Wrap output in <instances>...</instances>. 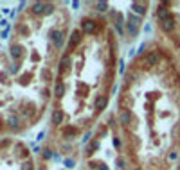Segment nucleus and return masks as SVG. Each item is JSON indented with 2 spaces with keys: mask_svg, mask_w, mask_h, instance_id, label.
I'll list each match as a JSON object with an SVG mask.
<instances>
[{
  "mask_svg": "<svg viewBox=\"0 0 180 170\" xmlns=\"http://www.w3.org/2000/svg\"><path fill=\"white\" fill-rule=\"evenodd\" d=\"M159 29L162 31V32H166V34L173 32V31L177 29V18H175L173 15H169L168 18L160 20V22H159Z\"/></svg>",
  "mask_w": 180,
  "mask_h": 170,
  "instance_id": "obj_1",
  "label": "nucleus"
},
{
  "mask_svg": "<svg viewBox=\"0 0 180 170\" xmlns=\"http://www.w3.org/2000/svg\"><path fill=\"white\" fill-rule=\"evenodd\" d=\"M106 106H108V95H99L96 98V104H94L96 113H101L103 109H106Z\"/></svg>",
  "mask_w": 180,
  "mask_h": 170,
  "instance_id": "obj_2",
  "label": "nucleus"
},
{
  "mask_svg": "<svg viewBox=\"0 0 180 170\" xmlns=\"http://www.w3.org/2000/svg\"><path fill=\"white\" fill-rule=\"evenodd\" d=\"M146 7H148V5H146L144 2H133V4H132V9H133L135 13H139V15H146Z\"/></svg>",
  "mask_w": 180,
  "mask_h": 170,
  "instance_id": "obj_3",
  "label": "nucleus"
},
{
  "mask_svg": "<svg viewBox=\"0 0 180 170\" xmlns=\"http://www.w3.org/2000/svg\"><path fill=\"white\" fill-rule=\"evenodd\" d=\"M47 7V4H43V2H34L33 5H31V11L34 13V15H40V13H45L43 9Z\"/></svg>",
  "mask_w": 180,
  "mask_h": 170,
  "instance_id": "obj_4",
  "label": "nucleus"
},
{
  "mask_svg": "<svg viewBox=\"0 0 180 170\" xmlns=\"http://www.w3.org/2000/svg\"><path fill=\"white\" fill-rule=\"evenodd\" d=\"M61 120H63V111L61 109H54V113H52V124L54 125H60Z\"/></svg>",
  "mask_w": 180,
  "mask_h": 170,
  "instance_id": "obj_5",
  "label": "nucleus"
},
{
  "mask_svg": "<svg viewBox=\"0 0 180 170\" xmlns=\"http://www.w3.org/2000/svg\"><path fill=\"white\" fill-rule=\"evenodd\" d=\"M7 124H9V127H16V125H18V116H13V115H11V116L7 118Z\"/></svg>",
  "mask_w": 180,
  "mask_h": 170,
  "instance_id": "obj_6",
  "label": "nucleus"
},
{
  "mask_svg": "<svg viewBox=\"0 0 180 170\" xmlns=\"http://www.w3.org/2000/svg\"><path fill=\"white\" fill-rule=\"evenodd\" d=\"M96 7H97V11H106V9H108V4H104V2H97V4H96Z\"/></svg>",
  "mask_w": 180,
  "mask_h": 170,
  "instance_id": "obj_7",
  "label": "nucleus"
},
{
  "mask_svg": "<svg viewBox=\"0 0 180 170\" xmlns=\"http://www.w3.org/2000/svg\"><path fill=\"white\" fill-rule=\"evenodd\" d=\"M52 154H51V151H43V158H51Z\"/></svg>",
  "mask_w": 180,
  "mask_h": 170,
  "instance_id": "obj_8",
  "label": "nucleus"
},
{
  "mask_svg": "<svg viewBox=\"0 0 180 170\" xmlns=\"http://www.w3.org/2000/svg\"><path fill=\"white\" fill-rule=\"evenodd\" d=\"M41 170H45V168H41Z\"/></svg>",
  "mask_w": 180,
  "mask_h": 170,
  "instance_id": "obj_9",
  "label": "nucleus"
}]
</instances>
